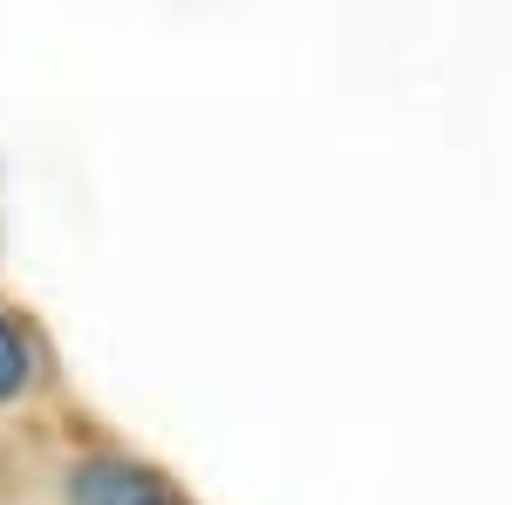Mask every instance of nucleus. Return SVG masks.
<instances>
[{
  "instance_id": "obj_2",
  "label": "nucleus",
  "mask_w": 512,
  "mask_h": 505,
  "mask_svg": "<svg viewBox=\"0 0 512 505\" xmlns=\"http://www.w3.org/2000/svg\"><path fill=\"white\" fill-rule=\"evenodd\" d=\"M28 383H35V355H28V342H21V328L0 314V403L21 396Z\"/></svg>"
},
{
  "instance_id": "obj_1",
  "label": "nucleus",
  "mask_w": 512,
  "mask_h": 505,
  "mask_svg": "<svg viewBox=\"0 0 512 505\" xmlns=\"http://www.w3.org/2000/svg\"><path fill=\"white\" fill-rule=\"evenodd\" d=\"M69 499L76 505H178L158 478L130 458H89L69 471Z\"/></svg>"
}]
</instances>
